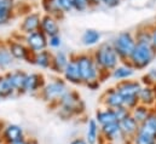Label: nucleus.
<instances>
[{
    "label": "nucleus",
    "mask_w": 156,
    "mask_h": 144,
    "mask_svg": "<svg viewBox=\"0 0 156 144\" xmlns=\"http://www.w3.org/2000/svg\"><path fill=\"white\" fill-rule=\"evenodd\" d=\"M40 5H41V11L44 15L55 17L58 21H62L66 16L58 0H41Z\"/></svg>",
    "instance_id": "obj_21"
},
{
    "label": "nucleus",
    "mask_w": 156,
    "mask_h": 144,
    "mask_svg": "<svg viewBox=\"0 0 156 144\" xmlns=\"http://www.w3.org/2000/svg\"><path fill=\"white\" fill-rule=\"evenodd\" d=\"M136 69L128 63V62H121L116 68L112 72L110 77H113L114 80L119 81H123V80H129L134 76L136 74Z\"/></svg>",
    "instance_id": "obj_22"
},
{
    "label": "nucleus",
    "mask_w": 156,
    "mask_h": 144,
    "mask_svg": "<svg viewBox=\"0 0 156 144\" xmlns=\"http://www.w3.org/2000/svg\"><path fill=\"white\" fill-rule=\"evenodd\" d=\"M56 113L62 120H73L81 117L86 113V103L79 91L69 88L56 106Z\"/></svg>",
    "instance_id": "obj_1"
},
{
    "label": "nucleus",
    "mask_w": 156,
    "mask_h": 144,
    "mask_svg": "<svg viewBox=\"0 0 156 144\" xmlns=\"http://www.w3.org/2000/svg\"><path fill=\"white\" fill-rule=\"evenodd\" d=\"M101 103L103 107L109 109H119L123 107V98L115 86L107 88L101 96Z\"/></svg>",
    "instance_id": "obj_15"
},
{
    "label": "nucleus",
    "mask_w": 156,
    "mask_h": 144,
    "mask_svg": "<svg viewBox=\"0 0 156 144\" xmlns=\"http://www.w3.org/2000/svg\"><path fill=\"white\" fill-rule=\"evenodd\" d=\"M40 31L47 36L59 35L61 34V26H59V21L56 20L55 17H51L48 15H44L41 17V23H40Z\"/></svg>",
    "instance_id": "obj_19"
},
{
    "label": "nucleus",
    "mask_w": 156,
    "mask_h": 144,
    "mask_svg": "<svg viewBox=\"0 0 156 144\" xmlns=\"http://www.w3.org/2000/svg\"><path fill=\"white\" fill-rule=\"evenodd\" d=\"M72 5L74 11L76 12H85L86 10L90 9L88 0H72Z\"/></svg>",
    "instance_id": "obj_34"
},
{
    "label": "nucleus",
    "mask_w": 156,
    "mask_h": 144,
    "mask_svg": "<svg viewBox=\"0 0 156 144\" xmlns=\"http://www.w3.org/2000/svg\"><path fill=\"white\" fill-rule=\"evenodd\" d=\"M138 101H139V104L142 106H145L149 108L156 107V87L143 85L138 95Z\"/></svg>",
    "instance_id": "obj_23"
},
{
    "label": "nucleus",
    "mask_w": 156,
    "mask_h": 144,
    "mask_svg": "<svg viewBox=\"0 0 156 144\" xmlns=\"http://www.w3.org/2000/svg\"><path fill=\"white\" fill-rule=\"evenodd\" d=\"M62 44H63V40H62L61 34L48 38V47L51 50H59L61 46H62Z\"/></svg>",
    "instance_id": "obj_35"
},
{
    "label": "nucleus",
    "mask_w": 156,
    "mask_h": 144,
    "mask_svg": "<svg viewBox=\"0 0 156 144\" xmlns=\"http://www.w3.org/2000/svg\"><path fill=\"white\" fill-rule=\"evenodd\" d=\"M119 124H120V128H121V131H122L125 138H126L129 143H132V139H133L134 136L138 133L140 125L131 116V114H129L128 116H126L125 119H122L121 121H119Z\"/></svg>",
    "instance_id": "obj_20"
},
{
    "label": "nucleus",
    "mask_w": 156,
    "mask_h": 144,
    "mask_svg": "<svg viewBox=\"0 0 156 144\" xmlns=\"http://www.w3.org/2000/svg\"><path fill=\"white\" fill-rule=\"evenodd\" d=\"M68 144H88V143L86 142V139L83 137H75V138H73Z\"/></svg>",
    "instance_id": "obj_41"
},
{
    "label": "nucleus",
    "mask_w": 156,
    "mask_h": 144,
    "mask_svg": "<svg viewBox=\"0 0 156 144\" xmlns=\"http://www.w3.org/2000/svg\"><path fill=\"white\" fill-rule=\"evenodd\" d=\"M62 77L67 81L68 85H72V86H82L83 85L82 79H81V75H80V72H79V67H78V63H76L75 53H72L70 55L69 63H68L66 70L63 73Z\"/></svg>",
    "instance_id": "obj_14"
},
{
    "label": "nucleus",
    "mask_w": 156,
    "mask_h": 144,
    "mask_svg": "<svg viewBox=\"0 0 156 144\" xmlns=\"http://www.w3.org/2000/svg\"><path fill=\"white\" fill-rule=\"evenodd\" d=\"M75 58H76L79 72H80L83 85L90 84L92 81H97V80L102 81V73L94 62L92 52L91 53L90 52L75 53Z\"/></svg>",
    "instance_id": "obj_4"
},
{
    "label": "nucleus",
    "mask_w": 156,
    "mask_h": 144,
    "mask_svg": "<svg viewBox=\"0 0 156 144\" xmlns=\"http://www.w3.org/2000/svg\"><path fill=\"white\" fill-rule=\"evenodd\" d=\"M15 97H18V96L15 92V90L11 87L5 74H0V98L4 101V99H11Z\"/></svg>",
    "instance_id": "obj_30"
},
{
    "label": "nucleus",
    "mask_w": 156,
    "mask_h": 144,
    "mask_svg": "<svg viewBox=\"0 0 156 144\" xmlns=\"http://www.w3.org/2000/svg\"><path fill=\"white\" fill-rule=\"evenodd\" d=\"M92 56L94 58L96 64L98 66L99 70L102 73V81H104L105 77H110L112 72L121 63V59L119 58L112 42L101 44L92 52Z\"/></svg>",
    "instance_id": "obj_2"
},
{
    "label": "nucleus",
    "mask_w": 156,
    "mask_h": 144,
    "mask_svg": "<svg viewBox=\"0 0 156 144\" xmlns=\"http://www.w3.org/2000/svg\"><path fill=\"white\" fill-rule=\"evenodd\" d=\"M142 86L143 85H142L140 80H133V79L119 81L115 85L117 91L121 93V96L123 98V107L128 109L129 111L139 104L138 95H139Z\"/></svg>",
    "instance_id": "obj_6"
},
{
    "label": "nucleus",
    "mask_w": 156,
    "mask_h": 144,
    "mask_svg": "<svg viewBox=\"0 0 156 144\" xmlns=\"http://www.w3.org/2000/svg\"><path fill=\"white\" fill-rule=\"evenodd\" d=\"M136 38L132 32H121L112 41L114 50L116 51L121 62H127L136 47Z\"/></svg>",
    "instance_id": "obj_7"
},
{
    "label": "nucleus",
    "mask_w": 156,
    "mask_h": 144,
    "mask_svg": "<svg viewBox=\"0 0 156 144\" xmlns=\"http://www.w3.org/2000/svg\"><path fill=\"white\" fill-rule=\"evenodd\" d=\"M42 12L40 11H29L24 17L22 18L20 23V33L22 35L30 34L33 32L40 31V23H41Z\"/></svg>",
    "instance_id": "obj_12"
},
{
    "label": "nucleus",
    "mask_w": 156,
    "mask_h": 144,
    "mask_svg": "<svg viewBox=\"0 0 156 144\" xmlns=\"http://www.w3.org/2000/svg\"><path fill=\"white\" fill-rule=\"evenodd\" d=\"M101 39H102L101 32H98L97 29H93V28H87L83 31V33L81 35V44L86 47H91V46L99 44Z\"/></svg>",
    "instance_id": "obj_27"
},
{
    "label": "nucleus",
    "mask_w": 156,
    "mask_h": 144,
    "mask_svg": "<svg viewBox=\"0 0 156 144\" xmlns=\"http://www.w3.org/2000/svg\"><path fill=\"white\" fill-rule=\"evenodd\" d=\"M101 136L103 142H109V143H116V144H131L123 136L121 128H120V124L114 122V124H109L105 126L101 127Z\"/></svg>",
    "instance_id": "obj_10"
},
{
    "label": "nucleus",
    "mask_w": 156,
    "mask_h": 144,
    "mask_svg": "<svg viewBox=\"0 0 156 144\" xmlns=\"http://www.w3.org/2000/svg\"><path fill=\"white\" fill-rule=\"evenodd\" d=\"M33 141H34V138L26 137V138H23V139H21V141H18V142H16L13 144H33Z\"/></svg>",
    "instance_id": "obj_42"
},
{
    "label": "nucleus",
    "mask_w": 156,
    "mask_h": 144,
    "mask_svg": "<svg viewBox=\"0 0 156 144\" xmlns=\"http://www.w3.org/2000/svg\"><path fill=\"white\" fill-rule=\"evenodd\" d=\"M33 144H40V143L38 142V139H35V138H34V141H33Z\"/></svg>",
    "instance_id": "obj_46"
},
{
    "label": "nucleus",
    "mask_w": 156,
    "mask_h": 144,
    "mask_svg": "<svg viewBox=\"0 0 156 144\" xmlns=\"http://www.w3.org/2000/svg\"><path fill=\"white\" fill-rule=\"evenodd\" d=\"M156 52L154 51L151 44L148 42H137L136 47L128 58V63L136 69V70H144L147 69L153 61L155 59Z\"/></svg>",
    "instance_id": "obj_5"
},
{
    "label": "nucleus",
    "mask_w": 156,
    "mask_h": 144,
    "mask_svg": "<svg viewBox=\"0 0 156 144\" xmlns=\"http://www.w3.org/2000/svg\"><path fill=\"white\" fill-rule=\"evenodd\" d=\"M139 131H142V132H144V133L156 138V107L153 108L149 117L140 125Z\"/></svg>",
    "instance_id": "obj_29"
},
{
    "label": "nucleus",
    "mask_w": 156,
    "mask_h": 144,
    "mask_svg": "<svg viewBox=\"0 0 156 144\" xmlns=\"http://www.w3.org/2000/svg\"><path fill=\"white\" fill-rule=\"evenodd\" d=\"M59 1V5L62 7V10L64 11V13H70L74 11L73 9V5H72V0H58Z\"/></svg>",
    "instance_id": "obj_36"
},
{
    "label": "nucleus",
    "mask_w": 156,
    "mask_h": 144,
    "mask_svg": "<svg viewBox=\"0 0 156 144\" xmlns=\"http://www.w3.org/2000/svg\"><path fill=\"white\" fill-rule=\"evenodd\" d=\"M122 0H102V5L109 7V9H114L117 7L120 4H121Z\"/></svg>",
    "instance_id": "obj_38"
},
{
    "label": "nucleus",
    "mask_w": 156,
    "mask_h": 144,
    "mask_svg": "<svg viewBox=\"0 0 156 144\" xmlns=\"http://www.w3.org/2000/svg\"><path fill=\"white\" fill-rule=\"evenodd\" d=\"M88 5L90 7H97L102 5V0H88Z\"/></svg>",
    "instance_id": "obj_43"
},
{
    "label": "nucleus",
    "mask_w": 156,
    "mask_h": 144,
    "mask_svg": "<svg viewBox=\"0 0 156 144\" xmlns=\"http://www.w3.org/2000/svg\"><path fill=\"white\" fill-rule=\"evenodd\" d=\"M0 101H2V99H1V98H0Z\"/></svg>",
    "instance_id": "obj_48"
},
{
    "label": "nucleus",
    "mask_w": 156,
    "mask_h": 144,
    "mask_svg": "<svg viewBox=\"0 0 156 144\" xmlns=\"http://www.w3.org/2000/svg\"><path fill=\"white\" fill-rule=\"evenodd\" d=\"M93 117L96 119V121L98 122V125L101 127L102 126H105V125H109V124L119 122V120H117L116 117V114H115V110L114 109L105 108V107H102V108L97 109Z\"/></svg>",
    "instance_id": "obj_24"
},
{
    "label": "nucleus",
    "mask_w": 156,
    "mask_h": 144,
    "mask_svg": "<svg viewBox=\"0 0 156 144\" xmlns=\"http://www.w3.org/2000/svg\"><path fill=\"white\" fill-rule=\"evenodd\" d=\"M46 84V77L44 76L42 73L33 72L28 73L26 85H24V91L23 95H30V96H39L41 90L44 88Z\"/></svg>",
    "instance_id": "obj_13"
},
{
    "label": "nucleus",
    "mask_w": 156,
    "mask_h": 144,
    "mask_svg": "<svg viewBox=\"0 0 156 144\" xmlns=\"http://www.w3.org/2000/svg\"><path fill=\"white\" fill-rule=\"evenodd\" d=\"M101 82H102V81L97 80V81H92V82H90V84H86L85 86H86L90 91H98V90L101 88Z\"/></svg>",
    "instance_id": "obj_39"
},
{
    "label": "nucleus",
    "mask_w": 156,
    "mask_h": 144,
    "mask_svg": "<svg viewBox=\"0 0 156 144\" xmlns=\"http://www.w3.org/2000/svg\"><path fill=\"white\" fill-rule=\"evenodd\" d=\"M150 34H151V46L156 52V24L150 27Z\"/></svg>",
    "instance_id": "obj_40"
},
{
    "label": "nucleus",
    "mask_w": 156,
    "mask_h": 144,
    "mask_svg": "<svg viewBox=\"0 0 156 144\" xmlns=\"http://www.w3.org/2000/svg\"><path fill=\"white\" fill-rule=\"evenodd\" d=\"M140 82L142 85L145 86H153L156 87V68L149 69L142 77H140Z\"/></svg>",
    "instance_id": "obj_33"
},
{
    "label": "nucleus",
    "mask_w": 156,
    "mask_h": 144,
    "mask_svg": "<svg viewBox=\"0 0 156 144\" xmlns=\"http://www.w3.org/2000/svg\"><path fill=\"white\" fill-rule=\"evenodd\" d=\"M26 137L27 136L23 126L13 122H7L4 125L0 137V144H13Z\"/></svg>",
    "instance_id": "obj_9"
},
{
    "label": "nucleus",
    "mask_w": 156,
    "mask_h": 144,
    "mask_svg": "<svg viewBox=\"0 0 156 144\" xmlns=\"http://www.w3.org/2000/svg\"><path fill=\"white\" fill-rule=\"evenodd\" d=\"M4 74H5L6 79L9 80L11 87L17 93V96L23 95L24 85H26V80H27L28 73L22 70V69H13V70H7Z\"/></svg>",
    "instance_id": "obj_16"
},
{
    "label": "nucleus",
    "mask_w": 156,
    "mask_h": 144,
    "mask_svg": "<svg viewBox=\"0 0 156 144\" xmlns=\"http://www.w3.org/2000/svg\"><path fill=\"white\" fill-rule=\"evenodd\" d=\"M83 138L88 144H103V139L101 136V126L96 121L94 117H90L86 121V130Z\"/></svg>",
    "instance_id": "obj_17"
},
{
    "label": "nucleus",
    "mask_w": 156,
    "mask_h": 144,
    "mask_svg": "<svg viewBox=\"0 0 156 144\" xmlns=\"http://www.w3.org/2000/svg\"><path fill=\"white\" fill-rule=\"evenodd\" d=\"M16 17L15 5L11 0H0V26L9 24Z\"/></svg>",
    "instance_id": "obj_25"
},
{
    "label": "nucleus",
    "mask_w": 156,
    "mask_h": 144,
    "mask_svg": "<svg viewBox=\"0 0 156 144\" xmlns=\"http://www.w3.org/2000/svg\"><path fill=\"white\" fill-rule=\"evenodd\" d=\"M11 1L13 2V5H15V9H16V7H18V6H21V5H23L26 0H11Z\"/></svg>",
    "instance_id": "obj_44"
},
{
    "label": "nucleus",
    "mask_w": 156,
    "mask_h": 144,
    "mask_svg": "<svg viewBox=\"0 0 156 144\" xmlns=\"http://www.w3.org/2000/svg\"><path fill=\"white\" fill-rule=\"evenodd\" d=\"M5 42L7 45V49L11 53V56L13 57V59L24 61V62L32 64L34 53H32L30 50L27 47V45L23 42V35H21L20 38L12 36V38L7 39Z\"/></svg>",
    "instance_id": "obj_8"
},
{
    "label": "nucleus",
    "mask_w": 156,
    "mask_h": 144,
    "mask_svg": "<svg viewBox=\"0 0 156 144\" xmlns=\"http://www.w3.org/2000/svg\"><path fill=\"white\" fill-rule=\"evenodd\" d=\"M103 144H116V143H109V142H104Z\"/></svg>",
    "instance_id": "obj_47"
},
{
    "label": "nucleus",
    "mask_w": 156,
    "mask_h": 144,
    "mask_svg": "<svg viewBox=\"0 0 156 144\" xmlns=\"http://www.w3.org/2000/svg\"><path fill=\"white\" fill-rule=\"evenodd\" d=\"M131 144H133V143H131Z\"/></svg>",
    "instance_id": "obj_49"
},
{
    "label": "nucleus",
    "mask_w": 156,
    "mask_h": 144,
    "mask_svg": "<svg viewBox=\"0 0 156 144\" xmlns=\"http://www.w3.org/2000/svg\"><path fill=\"white\" fill-rule=\"evenodd\" d=\"M13 62H15V59H13V57L11 56V53L7 49L6 42L0 41V70L6 73L11 68Z\"/></svg>",
    "instance_id": "obj_28"
},
{
    "label": "nucleus",
    "mask_w": 156,
    "mask_h": 144,
    "mask_svg": "<svg viewBox=\"0 0 156 144\" xmlns=\"http://www.w3.org/2000/svg\"><path fill=\"white\" fill-rule=\"evenodd\" d=\"M153 108H149V107H145V106H142V104H138L134 109L131 110V116L139 124L142 125L150 115Z\"/></svg>",
    "instance_id": "obj_31"
},
{
    "label": "nucleus",
    "mask_w": 156,
    "mask_h": 144,
    "mask_svg": "<svg viewBox=\"0 0 156 144\" xmlns=\"http://www.w3.org/2000/svg\"><path fill=\"white\" fill-rule=\"evenodd\" d=\"M52 57H53V52L47 50H44L41 52L34 53L33 56V61L32 64L35 66L37 68L42 69V70H47L51 68V63H52Z\"/></svg>",
    "instance_id": "obj_26"
},
{
    "label": "nucleus",
    "mask_w": 156,
    "mask_h": 144,
    "mask_svg": "<svg viewBox=\"0 0 156 144\" xmlns=\"http://www.w3.org/2000/svg\"><path fill=\"white\" fill-rule=\"evenodd\" d=\"M115 114H116V117L119 121H121L122 119H125L126 116H128L131 114V111L128 109H126L125 107H121L119 109H115Z\"/></svg>",
    "instance_id": "obj_37"
},
{
    "label": "nucleus",
    "mask_w": 156,
    "mask_h": 144,
    "mask_svg": "<svg viewBox=\"0 0 156 144\" xmlns=\"http://www.w3.org/2000/svg\"><path fill=\"white\" fill-rule=\"evenodd\" d=\"M133 144H156V138L142 132L138 131V133L134 136V138L132 139Z\"/></svg>",
    "instance_id": "obj_32"
},
{
    "label": "nucleus",
    "mask_w": 156,
    "mask_h": 144,
    "mask_svg": "<svg viewBox=\"0 0 156 144\" xmlns=\"http://www.w3.org/2000/svg\"><path fill=\"white\" fill-rule=\"evenodd\" d=\"M69 58H70V55H68L67 52L61 51V50L56 51L52 57V63H51L50 70L53 74H56L57 76H62L69 63Z\"/></svg>",
    "instance_id": "obj_18"
},
{
    "label": "nucleus",
    "mask_w": 156,
    "mask_h": 144,
    "mask_svg": "<svg viewBox=\"0 0 156 144\" xmlns=\"http://www.w3.org/2000/svg\"><path fill=\"white\" fill-rule=\"evenodd\" d=\"M68 90L69 85L67 84V81L62 76H55L50 79V81H46L44 88L39 93V97L50 108L55 109Z\"/></svg>",
    "instance_id": "obj_3"
},
{
    "label": "nucleus",
    "mask_w": 156,
    "mask_h": 144,
    "mask_svg": "<svg viewBox=\"0 0 156 144\" xmlns=\"http://www.w3.org/2000/svg\"><path fill=\"white\" fill-rule=\"evenodd\" d=\"M4 125H5V122H2V121L0 120V137H1V132H2V128H4Z\"/></svg>",
    "instance_id": "obj_45"
},
{
    "label": "nucleus",
    "mask_w": 156,
    "mask_h": 144,
    "mask_svg": "<svg viewBox=\"0 0 156 144\" xmlns=\"http://www.w3.org/2000/svg\"><path fill=\"white\" fill-rule=\"evenodd\" d=\"M23 42L30 50L32 53H38L48 49V38L41 31L33 32L30 34L23 35Z\"/></svg>",
    "instance_id": "obj_11"
}]
</instances>
